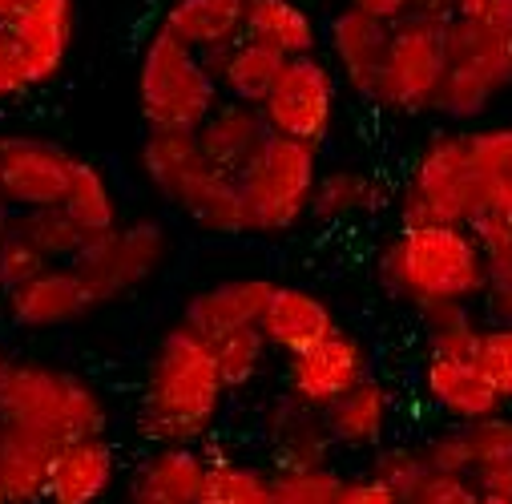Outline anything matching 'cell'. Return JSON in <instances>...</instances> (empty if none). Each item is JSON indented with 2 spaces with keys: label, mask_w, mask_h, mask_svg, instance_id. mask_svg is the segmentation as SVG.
Returning <instances> with one entry per match:
<instances>
[{
  "label": "cell",
  "mask_w": 512,
  "mask_h": 504,
  "mask_svg": "<svg viewBox=\"0 0 512 504\" xmlns=\"http://www.w3.org/2000/svg\"><path fill=\"white\" fill-rule=\"evenodd\" d=\"M226 380L214 363L210 339L174 323L150 359L138 432L154 444H198L226 404Z\"/></svg>",
  "instance_id": "6da1fadb"
},
{
  "label": "cell",
  "mask_w": 512,
  "mask_h": 504,
  "mask_svg": "<svg viewBox=\"0 0 512 504\" xmlns=\"http://www.w3.org/2000/svg\"><path fill=\"white\" fill-rule=\"evenodd\" d=\"M379 279L396 299L428 311L440 303H476L488 267L472 226H400L379 250Z\"/></svg>",
  "instance_id": "7a4b0ae2"
},
{
  "label": "cell",
  "mask_w": 512,
  "mask_h": 504,
  "mask_svg": "<svg viewBox=\"0 0 512 504\" xmlns=\"http://www.w3.org/2000/svg\"><path fill=\"white\" fill-rule=\"evenodd\" d=\"M444 45L448 77L436 113L452 125H472L512 89V0H488L476 13H460L444 25Z\"/></svg>",
  "instance_id": "3957f363"
},
{
  "label": "cell",
  "mask_w": 512,
  "mask_h": 504,
  "mask_svg": "<svg viewBox=\"0 0 512 504\" xmlns=\"http://www.w3.org/2000/svg\"><path fill=\"white\" fill-rule=\"evenodd\" d=\"M396 214L400 226H472L484 214L468 130H440L416 150Z\"/></svg>",
  "instance_id": "277c9868"
},
{
  "label": "cell",
  "mask_w": 512,
  "mask_h": 504,
  "mask_svg": "<svg viewBox=\"0 0 512 504\" xmlns=\"http://www.w3.org/2000/svg\"><path fill=\"white\" fill-rule=\"evenodd\" d=\"M0 416L9 424L45 432L57 444L77 436H105L109 424L105 400L85 375L49 363H9V375L0 384Z\"/></svg>",
  "instance_id": "5b68a950"
},
{
  "label": "cell",
  "mask_w": 512,
  "mask_h": 504,
  "mask_svg": "<svg viewBox=\"0 0 512 504\" xmlns=\"http://www.w3.org/2000/svg\"><path fill=\"white\" fill-rule=\"evenodd\" d=\"M222 85L206 57L178 41L170 29H154L138 61V109L150 130H198L218 109Z\"/></svg>",
  "instance_id": "8992f818"
},
{
  "label": "cell",
  "mask_w": 512,
  "mask_h": 504,
  "mask_svg": "<svg viewBox=\"0 0 512 504\" xmlns=\"http://www.w3.org/2000/svg\"><path fill=\"white\" fill-rule=\"evenodd\" d=\"M319 146L271 134L267 146L246 166V230L250 234H291L311 218L319 186Z\"/></svg>",
  "instance_id": "52a82bcc"
},
{
  "label": "cell",
  "mask_w": 512,
  "mask_h": 504,
  "mask_svg": "<svg viewBox=\"0 0 512 504\" xmlns=\"http://www.w3.org/2000/svg\"><path fill=\"white\" fill-rule=\"evenodd\" d=\"M170 259V234L158 218H138L125 222L101 238H89L85 250L73 259V267L81 271L93 307L117 303L125 295H134L138 287H146Z\"/></svg>",
  "instance_id": "ba28073f"
},
{
  "label": "cell",
  "mask_w": 512,
  "mask_h": 504,
  "mask_svg": "<svg viewBox=\"0 0 512 504\" xmlns=\"http://www.w3.org/2000/svg\"><path fill=\"white\" fill-rule=\"evenodd\" d=\"M444 77H448L444 29L408 17V21L392 25L388 61H383V73H379L375 105L392 109L400 117L436 113V97H440Z\"/></svg>",
  "instance_id": "9c48e42d"
},
{
  "label": "cell",
  "mask_w": 512,
  "mask_h": 504,
  "mask_svg": "<svg viewBox=\"0 0 512 504\" xmlns=\"http://www.w3.org/2000/svg\"><path fill=\"white\" fill-rule=\"evenodd\" d=\"M259 109L271 125V134L323 146L327 134L335 130V113H339V73H335V65L323 61L319 53L291 57Z\"/></svg>",
  "instance_id": "30bf717a"
},
{
  "label": "cell",
  "mask_w": 512,
  "mask_h": 504,
  "mask_svg": "<svg viewBox=\"0 0 512 504\" xmlns=\"http://www.w3.org/2000/svg\"><path fill=\"white\" fill-rule=\"evenodd\" d=\"M77 170V154L49 138L33 134H0V186L13 210H45L61 206Z\"/></svg>",
  "instance_id": "8fae6325"
},
{
  "label": "cell",
  "mask_w": 512,
  "mask_h": 504,
  "mask_svg": "<svg viewBox=\"0 0 512 504\" xmlns=\"http://www.w3.org/2000/svg\"><path fill=\"white\" fill-rule=\"evenodd\" d=\"M371 375V355L367 343L355 339L351 331H335L323 343L287 355V392L307 404V408H331L339 396H347L355 384Z\"/></svg>",
  "instance_id": "7c38bea8"
},
{
  "label": "cell",
  "mask_w": 512,
  "mask_h": 504,
  "mask_svg": "<svg viewBox=\"0 0 512 504\" xmlns=\"http://www.w3.org/2000/svg\"><path fill=\"white\" fill-rule=\"evenodd\" d=\"M5 311L25 331H57L93 311V295L73 263H49L37 279L5 291Z\"/></svg>",
  "instance_id": "4fadbf2b"
},
{
  "label": "cell",
  "mask_w": 512,
  "mask_h": 504,
  "mask_svg": "<svg viewBox=\"0 0 512 504\" xmlns=\"http://www.w3.org/2000/svg\"><path fill=\"white\" fill-rule=\"evenodd\" d=\"M388 41H392V25H383L351 5L331 17L327 49H331V65L347 93L375 105L379 73H383V61H388Z\"/></svg>",
  "instance_id": "5bb4252c"
},
{
  "label": "cell",
  "mask_w": 512,
  "mask_h": 504,
  "mask_svg": "<svg viewBox=\"0 0 512 504\" xmlns=\"http://www.w3.org/2000/svg\"><path fill=\"white\" fill-rule=\"evenodd\" d=\"M420 392L432 404V412H440L448 424H476L504 412L500 392L492 388L476 359L428 355L420 367Z\"/></svg>",
  "instance_id": "9a60e30c"
},
{
  "label": "cell",
  "mask_w": 512,
  "mask_h": 504,
  "mask_svg": "<svg viewBox=\"0 0 512 504\" xmlns=\"http://www.w3.org/2000/svg\"><path fill=\"white\" fill-rule=\"evenodd\" d=\"M271 291L275 283L271 279H259V275H246V279H222V283H210L202 287L186 311H182V323L190 331H198L202 339H222L230 331H242V327H259L263 323V311L271 303Z\"/></svg>",
  "instance_id": "2e32d148"
},
{
  "label": "cell",
  "mask_w": 512,
  "mask_h": 504,
  "mask_svg": "<svg viewBox=\"0 0 512 504\" xmlns=\"http://www.w3.org/2000/svg\"><path fill=\"white\" fill-rule=\"evenodd\" d=\"M117 480V452L105 436L65 440L49 468L45 504H101Z\"/></svg>",
  "instance_id": "e0dca14e"
},
{
  "label": "cell",
  "mask_w": 512,
  "mask_h": 504,
  "mask_svg": "<svg viewBox=\"0 0 512 504\" xmlns=\"http://www.w3.org/2000/svg\"><path fill=\"white\" fill-rule=\"evenodd\" d=\"M194 134H198L202 154H206L218 170L242 178L246 166L259 158V150L267 146L271 125H267V117H263L259 105H246V101H230V97H222L218 109L198 125Z\"/></svg>",
  "instance_id": "ac0fdd59"
},
{
  "label": "cell",
  "mask_w": 512,
  "mask_h": 504,
  "mask_svg": "<svg viewBox=\"0 0 512 504\" xmlns=\"http://www.w3.org/2000/svg\"><path fill=\"white\" fill-rule=\"evenodd\" d=\"M259 327H263V335L275 351L299 355V351L323 343L327 335H335L339 319H335V311L323 295H315L307 287H295V283H275Z\"/></svg>",
  "instance_id": "d6986e66"
},
{
  "label": "cell",
  "mask_w": 512,
  "mask_h": 504,
  "mask_svg": "<svg viewBox=\"0 0 512 504\" xmlns=\"http://www.w3.org/2000/svg\"><path fill=\"white\" fill-rule=\"evenodd\" d=\"M267 444L275 468H319L331 460V432L319 408L299 404L291 392L267 404Z\"/></svg>",
  "instance_id": "ffe728a7"
},
{
  "label": "cell",
  "mask_w": 512,
  "mask_h": 504,
  "mask_svg": "<svg viewBox=\"0 0 512 504\" xmlns=\"http://www.w3.org/2000/svg\"><path fill=\"white\" fill-rule=\"evenodd\" d=\"M9 33H17V41L25 45L37 85H49L65 69L69 49H73L77 0H33L29 13Z\"/></svg>",
  "instance_id": "44dd1931"
},
{
  "label": "cell",
  "mask_w": 512,
  "mask_h": 504,
  "mask_svg": "<svg viewBox=\"0 0 512 504\" xmlns=\"http://www.w3.org/2000/svg\"><path fill=\"white\" fill-rule=\"evenodd\" d=\"M392 412H396V400L388 384L367 375L363 384H355L347 396L323 408V420H327L335 448H379L392 428Z\"/></svg>",
  "instance_id": "7402d4cb"
},
{
  "label": "cell",
  "mask_w": 512,
  "mask_h": 504,
  "mask_svg": "<svg viewBox=\"0 0 512 504\" xmlns=\"http://www.w3.org/2000/svg\"><path fill=\"white\" fill-rule=\"evenodd\" d=\"M138 162H142L146 182H150L170 206H178L182 194H186V190L202 178V170L210 166V158L202 154L194 130H150L146 142H142Z\"/></svg>",
  "instance_id": "603a6c76"
},
{
  "label": "cell",
  "mask_w": 512,
  "mask_h": 504,
  "mask_svg": "<svg viewBox=\"0 0 512 504\" xmlns=\"http://www.w3.org/2000/svg\"><path fill=\"white\" fill-rule=\"evenodd\" d=\"M57 448L61 444L49 440L45 432L5 420V428H0V476H5L9 504H45L49 468H53Z\"/></svg>",
  "instance_id": "cb8c5ba5"
},
{
  "label": "cell",
  "mask_w": 512,
  "mask_h": 504,
  "mask_svg": "<svg viewBox=\"0 0 512 504\" xmlns=\"http://www.w3.org/2000/svg\"><path fill=\"white\" fill-rule=\"evenodd\" d=\"M246 5L250 0H170V9L162 13V29L210 57L246 37Z\"/></svg>",
  "instance_id": "d4e9b609"
},
{
  "label": "cell",
  "mask_w": 512,
  "mask_h": 504,
  "mask_svg": "<svg viewBox=\"0 0 512 504\" xmlns=\"http://www.w3.org/2000/svg\"><path fill=\"white\" fill-rule=\"evenodd\" d=\"M206 65L214 69V77L222 85V97L246 101V105H263L267 93L275 89L283 65H287V57L275 53V49H267V45H259V41L242 37V41L210 53Z\"/></svg>",
  "instance_id": "484cf974"
},
{
  "label": "cell",
  "mask_w": 512,
  "mask_h": 504,
  "mask_svg": "<svg viewBox=\"0 0 512 504\" xmlns=\"http://www.w3.org/2000/svg\"><path fill=\"white\" fill-rule=\"evenodd\" d=\"M246 37L283 53L287 61L319 49V25L299 0H250L246 5Z\"/></svg>",
  "instance_id": "4316f807"
},
{
  "label": "cell",
  "mask_w": 512,
  "mask_h": 504,
  "mask_svg": "<svg viewBox=\"0 0 512 504\" xmlns=\"http://www.w3.org/2000/svg\"><path fill=\"white\" fill-rule=\"evenodd\" d=\"M480 250H484V267H488V283H484V311L492 323H512V218L484 210L472 222Z\"/></svg>",
  "instance_id": "83f0119b"
},
{
  "label": "cell",
  "mask_w": 512,
  "mask_h": 504,
  "mask_svg": "<svg viewBox=\"0 0 512 504\" xmlns=\"http://www.w3.org/2000/svg\"><path fill=\"white\" fill-rule=\"evenodd\" d=\"M379 182L363 166H335L319 174L311 218L327 226H347L355 218H367L379 206Z\"/></svg>",
  "instance_id": "f1b7e54d"
},
{
  "label": "cell",
  "mask_w": 512,
  "mask_h": 504,
  "mask_svg": "<svg viewBox=\"0 0 512 504\" xmlns=\"http://www.w3.org/2000/svg\"><path fill=\"white\" fill-rule=\"evenodd\" d=\"M206 472H210V456L198 452V444H158L138 468L142 480H150L178 504H198Z\"/></svg>",
  "instance_id": "f546056e"
},
{
  "label": "cell",
  "mask_w": 512,
  "mask_h": 504,
  "mask_svg": "<svg viewBox=\"0 0 512 504\" xmlns=\"http://www.w3.org/2000/svg\"><path fill=\"white\" fill-rule=\"evenodd\" d=\"M468 134L484 190V210L512 218V121L484 125V130H468Z\"/></svg>",
  "instance_id": "4dcf8cb0"
},
{
  "label": "cell",
  "mask_w": 512,
  "mask_h": 504,
  "mask_svg": "<svg viewBox=\"0 0 512 504\" xmlns=\"http://www.w3.org/2000/svg\"><path fill=\"white\" fill-rule=\"evenodd\" d=\"M61 206L73 214V222L89 238H101V234L121 226V206H117L113 186H109V178L97 162L77 158V170H73V182H69V194H65Z\"/></svg>",
  "instance_id": "1f68e13d"
},
{
  "label": "cell",
  "mask_w": 512,
  "mask_h": 504,
  "mask_svg": "<svg viewBox=\"0 0 512 504\" xmlns=\"http://www.w3.org/2000/svg\"><path fill=\"white\" fill-rule=\"evenodd\" d=\"M198 504H275V472L234 456H210Z\"/></svg>",
  "instance_id": "d6a6232c"
},
{
  "label": "cell",
  "mask_w": 512,
  "mask_h": 504,
  "mask_svg": "<svg viewBox=\"0 0 512 504\" xmlns=\"http://www.w3.org/2000/svg\"><path fill=\"white\" fill-rule=\"evenodd\" d=\"M424 315V343L428 355H448V359H476L480 351V335H484V319L476 315L472 303H440L420 311Z\"/></svg>",
  "instance_id": "836d02e7"
},
{
  "label": "cell",
  "mask_w": 512,
  "mask_h": 504,
  "mask_svg": "<svg viewBox=\"0 0 512 504\" xmlns=\"http://www.w3.org/2000/svg\"><path fill=\"white\" fill-rule=\"evenodd\" d=\"M13 226L41 250L49 263H73L81 250H85V242H89V234L73 222V214H69L65 206L21 210V214L13 218Z\"/></svg>",
  "instance_id": "e575fe53"
},
{
  "label": "cell",
  "mask_w": 512,
  "mask_h": 504,
  "mask_svg": "<svg viewBox=\"0 0 512 504\" xmlns=\"http://www.w3.org/2000/svg\"><path fill=\"white\" fill-rule=\"evenodd\" d=\"M210 347H214V363H218V371H222V380H226V388H230V392L250 388L254 380H259L263 367H267V355L275 351V347L267 343L263 327H242V331H230V335L214 339Z\"/></svg>",
  "instance_id": "d590c367"
},
{
  "label": "cell",
  "mask_w": 512,
  "mask_h": 504,
  "mask_svg": "<svg viewBox=\"0 0 512 504\" xmlns=\"http://www.w3.org/2000/svg\"><path fill=\"white\" fill-rule=\"evenodd\" d=\"M371 476L383 480L392 492H400L404 500H412L428 476H432V464L424 456V444H388V448H375V460H371Z\"/></svg>",
  "instance_id": "8d00e7d4"
},
{
  "label": "cell",
  "mask_w": 512,
  "mask_h": 504,
  "mask_svg": "<svg viewBox=\"0 0 512 504\" xmlns=\"http://www.w3.org/2000/svg\"><path fill=\"white\" fill-rule=\"evenodd\" d=\"M347 476L331 464L319 468H275V504H339Z\"/></svg>",
  "instance_id": "74e56055"
},
{
  "label": "cell",
  "mask_w": 512,
  "mask_h": 504,
  "mask_svg": "<svg viewBox=\"0 0 512 504\" xmlns=\"http://www.w3.org/2000/svg\"><path fill=\"white\" fill-rule=\"evenodd\" d=\"M464 440H468L472 472L484 468V464H496V460H512V416L508 412H496L488 420L464 424Z\"/></svg>",
  "instance_id": "f35d334b"
},
{
  "label": "cell",
  "mask_w": 512,
  "mask_h": 504,
  "mask_svg": "<svg viewBox=\"0 0 512 504\" xmlns=\"http://www.w3.org/2000/svg\"><path fill=\"white\" fill-rule=\"evenodd\" d=\"M476 363L484 367V375L500 392V400L512 404V323H488L484 327Z\"/></svg>",
  "instance_id": "ab89813d"
},
{
  "label": "cell",
  "mask_w": 512,
  "mask_h": 504,
  "mask_svg": "<svg viewBox=\"0 0 512 504\" xmlns=\"http://www.w3.org/2000/svg\"><path fill=\"white\" fill-rule=\"evenodd\" d=\"M45 267H49V259L41 255V250L17 226L5 238H0V291H13L21 283L37 279Z\"/></svg>",
  "instance_id": "60d3db41"
},
{
  "label": "cell",
  "mask_w": 512,
  "mask_h": 504,
  "mask_svg": "<svg viewBox=\"0 0 512 504\" xmlns=\"http://www.w3.org/2000/svg\"><path fill=\"white\" fill-rule=\"evenodd\" d=\"M408 504H512L504 496H488L476 488L472 476H448V472H432L428 484L408 500Z\"/></svg>",
  "instance_id": "b9f144b4"
},
{
  "label": "cell",
  "mask_w": 512,
  "mask_h": 504,
  "mask_svg": "<svg viewBox=\"0 0 512 504\" xmlns=\"http://www.w3.org/2000/svg\"><path fill=\"white\" fill-rule=\"evenodd\" d=\"M29 89H37L29 53H25V45L17 41V33L0 29V101L21 97V93H29Z\"/></svg>",
  "instance_id": "7bdbcfd3"
},
{
  "label": "cell",
  "mask_w": 512,
  "mask_h": 504,
  "mask_svg": "<svg viewBox=\"0 0 512 504\" xmlns=\"http://www.w3.org/2000/svg\"><path fill=\"white\" fill-rule=\"evenodd\" d=\"M424 456L432 464V472H448V476H468L472 460H468V440H464V424H448L436 436L424 440Z\"/></svg>",
  "instance_id": "ee69618b"
},
{
  "label": "cell",
  "mask_w": 512,
  "mask_h": 504,
  "mask_svg": "<svg viewBox=\"0 0 512 504\" xmlns=\"http://www.w3.org/2000/svg\"><path fill=\"white\" fill-rule=\"evenodd\" d=\"M339 504H408L400 492H392L383 480H375L371 472L367 476H351L347 484H343V496H339Z\"/></svg>",
  "instance_id": "f6af8a7d"
},
{
  "label": "cell",
  "mask_w": 512,
  "mask_h": 504,
  "mask_svg": "<svg viewBox=\"0 0 512 504\" xmlns=\"http://www.w3.org/2000/svg\"><path fill=\"white\" fill-rule=\"evenodd\" d=\"M472 480H476V488H480V492L512 500V460L484 464V468H476V472H472Z\"/></svg>",
  "instance_id": "bcb514c9"
},
{
  "label": "cell",
  "mask_w": 512,
  "mask_h": 504,
  "mask_svg": "<svg viewBox=\"0 0 512 504\" xmlns=\"http://www.w3.org/2000/svg\"><path fill=\"white\" fill-rule=\"evenodd\" d=\"M351 9H359V13H367L383 25H400V21L412 17L416 0H351Z\"/></svg>",
  "instance_id": "7dc6e473"
},
{
  "label": "cell",
  "mask_w": 512,
  "mask_h": 504,
  "mask_svg": "<svg viewBox=\"0 0 512 504\" xmlns=\"http://www.w3.org/2000/svg\"><path fill=\"white\" fill-rule=\"evenodd\" d=\"M416 21H428V25H448L460 17V0H416V9H412Z\"/></svg>",
  "instance_id": "c3c4849f"
},
{
  "label": "cell",
  "mask_w": 512,
  "mask_h": 504,
  "mask_svg": "<svg viewBox=\"0 0 512 504\" xmlns=\"http://www.w3.org/2000/svg\"><path fill=\"white\" fill-rule=\"evenodd\" d=\"M130 504H178V500H174V496H166L162 488H154L150 480L134 476V480H130Z\"/></svg>",
  "instance_id": "681fc988"
},
{
  "label": "cell",
  "mask_w": 512,
  "mask_h": 504,
  "mask_svg": "<svg viewBox=\"0 0 512 504\" xmlns=\"http://www.w3.org/2000/svg\"><path fill=\"white\" fill-rule=\"evenodd\" d=\"M33 0H0V29H13L25 13H29Z\"/></svg>",
  "instance_id": "f907efd6"
},
{
  "label": "cell",
  "mask_w": 512,
  "mask_h": 504,
  "mask_svg": "<svg viewBox=\"0 0 512 504\" xmlns=\"http://www.w3.org/2000/svg\"><path fill=\"white\" fill-rule=\"evenodd\" d=\"M13 202H9V194H5V186H0V238H5L9 230H13Z\"/></svg>",
  "instance_id": "816d5d0a"
},
{
  "label": "cell",
  "mask_w": 512,
  "mask_h": 504,
  "mask_svg": "<svg viewBox=\"0 0 512 504\" xmlns=\"http://www.w3.org/2000/svg\"><path fill=\"white\" fill-rule=\"evenodd\" d=\"M488 0H460V13H476V9H484Z\"/></svg>",
  "instance_id": "f5cc1de1"
},
{
  "label": "cell",
  "mask_w": 512,
  "mask_h": 504,
  "mask_svg": "<svg viewBox=\"0 0 512 504\" xmlns=\"http://www.w3.org/2000/svg\"><path fill=\"white\" fill-rule=\"evenodd\" d=\"M5 375H9V355H5V347H0V384H5Z\"/></svg>",
  "instance_id": "db71d44e"
},
{
  "label": "cell",
  "mask_w": 512,
  "mask_h": 504,
  "mask_svg": "<svg viewBox=\"0 0 512 504\" xmlns=\"http://www.w3.org/2000/svg\"><path fill=\"white\" fill-rule=\"evenodd\" d=\"M0 504H9V492H5V476H0Z\"/></svg>",
  "instance_id": "11a10c76"
}]
</instances>
